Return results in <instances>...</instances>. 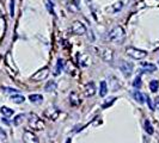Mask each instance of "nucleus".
<instances>
[{
    "instance_id": "nucleus-32",
    "label": "nucleus",
    "mask_w": 159,
    "mask_h": 143,
    "mask_svg": "<svg viewBox=\"0 0 159 143\" xmlns=\"http://www.w3.org/2000/svg\"><path fill=\"white\" fill-rule=\"evenodd\" d=\"M156 104H157V106L159 107V97L157 98V99H156Z\"/></svg>"
},
{
    "instance_id": "nucleus-8",
    "label": "nucleus",
    "mask_w": 159,
    "mask_h": 143,
    "mask_svg": "<svg viewBox=\"0 0 159 143\" xmlns=\"http://www.w3.org/2000/svg\"><path fill=\"white\" fill-rule=\"evenodd\" d=\"M23 141L24 143H40L39 137L35 135L34 132H31V131H24Z\"/></svg>"
},
{
    "instance_id": "nucleus-31",
    "label": "nucleus",
    "mask_w": 159,
    "mask_h": 143,
    "mask_svg": "<svg viewBox=\"0 0 159 143\" xmlns=\"http://www.w3.org/2000/svg\"><path fill=\"white\" fill-rule=\"evenodd\" d=\"M5 92H12V93H18V89H13V88H4Z\"/></svg>"
},
{
    "instance_id": "nucleus-1",
    "label": "nucleus",
    "mask_w": 159,
    "mask_h": 143,
    "mask_svg": "<svg viewBox=\"0 0 159 143\" xmlns=\"http://www.w3.org/2000/svg\"><path fill=\"white\" fill-rule=\"evenodd\" d=\"M126 38V31L122 26H115L111 31L108 32L107 35V40L114 42V43H122Z\"/></svg>"
},
{
    "instance_id": "nucleus-14",
    "label": "nucleus",
    "mask_w": 159,
    "mask_h": 143,
    "mask_svg": "<svg viewBox=\"0 0 159 143\" xmlns=\"http://www.w3.org/2000/svg\"><path fill=\"white\" fill-rule=\"evenodd\" d=\"M70 100H71V104L73 106H78L80 104V98L79 95L77 94L75 92H72L71 95H70Z\"/></svg>"
},
{
    "instance_id": "nucleus-26",
    "label": "nucleus",
    "mask_w": 159,
    "mask_h": 143,
    "mask_svg": "<svg viewBox=\"0 0 159 143\" xmlns=\"http://www.w3.org/2000/svg\"><path fill=\"white\" fill-rule=\"evenodd\" d=\"M133 86L135 88H140L141 87V78L140 76H136L134 81H133Z\"/></svg>"
},
{
    "instance_id": "nucleus-29",
    "label": "nucleus",
    "mask_w": 159,
    "mask_h": 143,
    "mask_svg": "<svg viewBox=\"0 0 159 143\" xmlns=\"http://www.w3.org/2000/svg\"><path fill=\"white\" fill-rule=\"evenodd\" d=\"M146 100H147V105H148V107H150L151 110H154V104H153V102H152V99L147 98Z\"/></svg>"
},
{
    "instance_id": "nucleus-28",
    "label": "nucleus",
    "mask_w": 159,
    "mask_h": 143,
    "mask_svg": "<svg viewBox=\"0 0 159 143\" xmlns=\"http://www.w3.org/2000/svg\"><path fill=\"white\" fill-rule=\"evenodd\" d=\"M10 10H11V16H15V0H11L10 2Z\"/></svg>"
},
{
    "instance_id": "nucleus-30",
    "label": "nucleus",
    "mask_w": 159,
    "mask_h": 143,
    "mask_svg": "<svg viewBox=\"0 0 159 143\" xmlns=\"http://www.w3.org/2000/svg\"><path fill=\"white\" fill-rule=\"evenodd\" d=\"M46 4H47V8L49 10V12H50V13H53V10H52V2H50L49 0H46Z\"/></svg>"
},
{
    "instance_id": "nucleus-21",
    "label": "nucleus",
    "mask_w": 159,
    "mask_h": 143,
    "mask_svg": "<svg viewBox=\"0 0 159 143\" xmlns=\"http://www.w3.org/2000/svg\"><path fill=\"white\" fill-rule=\"evenodd\" d=\"M145 130L147 134L152 135L153 134V128H152V124L150 123V120H145Z\"/></svg>"
},
{
    "instance_id": "nucleus-10",
    "label": "nucleus",
    "mask_w": 159,
    "mask_h": 143,
    "mask_svg": "<svg viewBox=\"0 0 159 143\" xmlns=\"http://www.w3.org/2000/svg\"><path fill=\"white\" fill-rule=\"evenodd\" d=\"M157 69V66L153 63H147V62H143L141 64V71L146 72V73H152V72H156Z\"/></svg>"
},
{
    "instance_id": "nucleus-24",
    "label": "nucleus",
    "mask_w": 159,
    "mask_h": 143,
    "mask_svg": "<svg viewBox=\"0 0 159 143\" xmlns=\"http://www.w3.org/2000/svg\"><path fill=\"white\" fill-rule=\"evenodd\" d=\"M7 141V135H6V132L2 130V129H0V143H6Z\"/></svg>"
},
{
    "instance_id": "nucleus-23",
    "label": "nucleus",
    "mask_w": 159,
    "mask_h": 143,
    "mask_svg": "<svg viewBox=\"0 0 159 143\" xmlns=\"http://www.w3.org/2000/svg\"><path fill=\"white\" fill-rule=\"evenodd\" d=\"M62 68H64V62H62V60H59L57 61V66H56L55 75H59L61 73V71H62Z\"/></svg>"
},
{
    "instance_id": "nucleus-2",
    "label": "nucleus",
    "mask_w": 159,
    "mask_h": 143,
    "mask_svg": "<svg viewBox=\"0 0 159 143\" xmlns=\"http://www.w3.org/2000/svg\"><path fill=\"white\" fill-rule=\"evenodd\" d=\"M29 127L31 129H35V130H43L46 125H44V122L39 116H36L35 113H30V116H29Z\"/></svg>"
},
{
    "instance_id": "nucleus-6",
    "label": "nucleus",
    "mask_w": 159,
    "mask_h": 143,
    "mask_svg": "<svg viewBox=\"0 0 159 143\" xmlns=\"http://www.w3.org/2000/svg\"><path fill=\"white\" fill-rule=\"evenodd\" d=\"M48 75H49V68L46 67V68H42L39 72H36L31 76V80H34V81H43L44 79H47Z\"/></svg>"
},
{
    "instance_id": "nucleus-16",
    "label": "nucleus",
    "mask_w": 159,
    "mask_h": 143,
    "mask_svg": "<svg viewBox=\"0 0 159 143\" xmlns=\"http://www.w3.org/2000/svg\"><path fill=\"white\" fill-rule=\"evenodd\" d=\"M11 100L15 104H22L25 100V98H24L22 94H13V95H11Z\"/></svg>"
},
{
    "instance_id": "nucleus-11",
    "label": "nucleus",
    "mask_w": 159,
    "mask_h": 143,
    "mask_svg": "<svg viewBox=\"0 0 159 143\" xmlns=\"http://www.w3.org/2000/svg\"><path fill=\"white\" fill-rule=\"evenodd\" d=\"M44 116L49 118L50 120H55L57 118V116H59V111L56 110V109H49L46 113H44Z\"/></svg>"
},
{
    "instance_id": "nucleus-20",
    "label": "nucleus",
    "mask_w": 159,
    "mask_h": 143,
    "mask_svg": "<svg viewBox=\"0 0 159 143\" xmlns=\"http://www.w3.org/2000/svg\"><path fill=\"white\" fill-rule=\"evenodd\" d=\"M24 118H25V115H23V113L18 115V116H16L15 120H13V124H15V125H19V124H22V122L24 120Z\"/></svg>"
},
{
    "instance_id": "nucleus-4",
    "label": "nucleus",
    "mask_w": 159,
    "mask_h": 143,
    "mask_svg": "<svg viewBox=\"0 0 159 143\" xmlns=\"http://www.w3.org/2000/svg\"><path fill=\"white\" fill-rule=\"evenodd\" d=\"M98 55L102 57V60L105 62H112L114 61V51L110 48L102 47L98 49Z\"/></svg>"
},
{
    "instance_id": "nucleus-25",
    "label": "nucleus",
    "mask_w": 159,
    "mask_h": 143,
    "mask_svg": "<svg viewBox=\"0 0 159 143\" xmlns=\"http://www.w3.org/2000/svg\"><path fill=\"white\" fill-rule=\"evenodd\" d=\"M122 6H123V4H122L121 1H117V2L112 6V8H110V10H111L112 12H117V11H120V10L122 8Z\"/></svg>"
},
{
    "instance_id": "nucleus-13",
    "label": "nucleus",
    "mask_w": 159,
    "mask_h": 143,
    "mask_svg": "<svg viewBox=\"0 0 159 143\" xmlns=\"http://www.w3.org/2000/svg\"><path fill=\"white\" fill-rule=\"evenodd\" d=\"M133 97H134V99H135L136 102L140 104H143L145 103V100H146V98H145L143 93H141L140 91H134V92H133Z\"/></svg>"
},
{
    "instance_id": "nucleus-33",
    "label": "nucleus",
    "mask_w": 159,
    "mask_h": 143,
    "mask_svg": "<svg viewBox=\"0 0 159 143\" xmlns=\"http://www.w3.org/2000/svg\"><path fill=\"white\" fill-rule=\"evenodd\" d=\"M66 143H71V138H68V140L66 141Z\"/></svg>"
},
{
    "instance_id": "nucleus-17",
    "label": "nucleus",
    "mask_w": 159,
    "mask_h": 143,
    "mask_svg": "<svg viewBox=\"0 0 159 143\" xmlns=\"http://www.w3.org/2000/svg\"><path fill=\"white\" fill-rule=\"evenodd\" d=\"M0 112H1V115H2L4 117H11V116L13 115V110H11L10 107H6V106H2V107L0 109Z\"/></svg>"
},
{
    "instance_id": "nucleus-19",
    "label": "nucleus",
    "mask_w": 159,
    "mask_h": 143,
    "mask_svg": "<svg viewBox=\"0 0 159 143\" xmlns=\"http://www.w3.org/2000/svg\"><path fill=\"white\" fill-rule=\"evenodd\" d=\"M158 88H159V81H157V80L150 81V89H151V92L156 93L158 91Z\"/></svg>"
},
{
    "instance_id": "nucleus-18",
    "label": "nucleus",
    "mask_w": 159,
    "mask_h": 143,
    "mask_svg": "<svg viewBox=\"0 0 159 143\" xmlns=\"http://www.w3.org/2000/svg\"><path fill=\"white\" fill-rule=\"evenodd\" d=\"M108 93V86H107V82L102 81L101 82V86H99V95L101 97H105Z\"/></svg>"
},
{
    "instance_id": "nucleus-5",
    "label": "nucleus",
    "mask_w": 159,
    "mask_h": 143,
    "mask_svg": "<svg viewBox=\"0 0 159 143\" xmlns=\"http://www.w3.org/2000/svg\"><path fill=\"white\" fill-rule=\"evenodd\" d=\"M71 30L74 35H84L86 32V26L79 20H75V22L72 23Z\"/></svg>"
},
{
    "instance_id": "nucleus-27",
    "label": "nucleus",
    "mask_w": 159,
    "mask_h": 143,
    "mask_svg": "<svg viewBox=\"0 0 159 143\" xmlns=\"http://www.w3.org/2000/svg\"><path fill=\"white\" fill-rule=\"evenodd\" d=\"M115 100H116L115 98H110V99H107V102H105V103L103 104V107H108V106H109V105H111V104L114 103Z\"/></svg>"
},
{
    "instance_id": "nucleus-22",
    "label": "nucleus",
    "mask_w": 159,
    "mask_h": 143,
    "mask_svg": "<svg viewBox=\"0 0 159 143\" xmlns=\"http://www.w3.org/2000/svg\"><path fill=\"white\" fill-rule=\"evenodd\" d=\"M68 8H70L71 11H73V12L78 11V10H79V5H78V1H77V0H73L71 4L68 5Z\"/></svg>"
},
{
    "instance_id": "nucleus-12",
    "label": "nucleus",
    "mask_w": 159,
    "mask_h": 143,
    "mask_svg": "<svg viewBox=\"0 0 159 143\" xmlns=\"http://www.w3.org/2000/svg\"><path fill=\"white\" fill-rule=\"evenodd\" d=\"M56 88H57V84H56L54 80H52V81H48L47 84H46L44 91L46 92H54Z\"/></svg>"
},
{
    "instance_id": "nucleus-7",
    "label": "nucleus",
    "mask_w": 159,
    "mask_h": 143,
    "mask_svg": "<svg viewBox=\"0 0 159 143\" xmlns=\"http://www.w3.org/2000/svg\"><path fill=\"white\" fill-rule=\"evenodd\" d=\"M133 63L132 62H127V61H122L120 64V69L123 73L125 76H129L132 73H133Z\"/></svg>"
},
{
    "instance_id": "nucleus-3",
    "label": "nucleus",
    "mask_w": 159,
    "mask_h": 143,
    "mask_svg": "<svg viewBox=\"0 0 159 143\" xmlns=\"http://www.w3.org/2000/svg\"><path fill=\"white\" fill-rule=\"evenodd\" d=\"M126 53L128 56H130L134 60H143L147 56V53L145 50H141V49H138L134 47H128L126 49Z\"/></svg>"
},
{
    "instance_id": "nucleus-9",
    "label": "nucleus",
    "mask_w": 159,
    "mask_h": 143,
    "mask_svg": "<svg viewBox=\"0 0 159 143\" xmlns=\"http://www.w3.org/2000/svg\"><path fill=\"white\" fill-rule=\"evenodd\" d=\"M96 85L93 81H90L88 82L86 85H85V87H84V95L85 97H92V95H95L96 93Z\"/></svg>"
},
{
    "instance_id": "nucleus-15",
    "label": "nucleus",
    "mask_w": 159,
    "mask_h": 143,
    "mask_svg": "<svg viewBox=\"0 0 159 143\" xmlns=\"http://www.w3.org/2000/svg\"><path fill=\"white\" fill-rule=\"evenodd\" d=\"M29 100H30L31 103L41 104L42 103V100H43V97H42L41 94H30L29 95Z\"/></svg>"
}]
</instances>
